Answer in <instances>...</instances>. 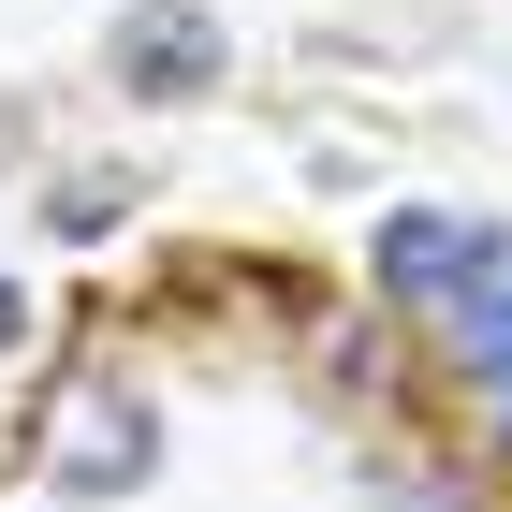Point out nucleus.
I'll list each match as a JSON object with an SVG mask.
<instances>
[{
    "label": "nucleus",
    "mask_w": 512,
    "mask_h": 512,
    "mask_svg": "<svg viewBox=\"0 0 512 512\" xmlns=\"http://www.w3.org/2000/svg\"><path fill=\"white\" fill-rule=\"evenodd\" d=\"M118 88H132V103L220 88V15H205V0H132V15H118Z\"/></svg>",
    "instance_id": "2"
},
{
    "label": "nucleus",
    "mask_w": 512,
    "mask_h": 512,
    "mask_svg": "<svg viewBox=\"0 0 512 512\" xmlns=\"http://www.w3.org/2000/svg\"><path fill=\"white\" fill-rule=\"evenodd\" d=\"M512 249L483 235V220H381V293H410V308H469V293H498Z\"/></svg>",
    "instance_id": "3"
},
{
    "label": "nucleus",
    "mask_w": 512,
    "mask_h": 512,
    "mask_svg": "<svg viewBox=\"0 0 512 512\" xmlns=\"http://www.w3.org/2000/svg\"><path fill=\"white\" fill-rule=\"evenodd\" d=\"M44 469L74 483V498H132V483L161 469V425H147V395H118V381H88L74 410H59V439H44Z\"/></svg>",
    "instance_id": "1"
},
{
    "label": "nucleus",
    "mask_w": 512,
    "mask_h": 512,
    "mask_svg": "<svg viewBox=\"0 0 512 512\" xmlns=\"http://www.w3.org/2000/svg\"><path fill=\"white\" fill-rule=\"evenodd\" d=\"M366 512H454V498H439V483H381Z\"/></svg>",
    "instance_id": "5"
},
{
    "label": "nucleus",
    "mask_w": 512,
    "mask_h": 512,
    "mask_svg": "<svg viewBox=\"0 0 512 512\" xmlns=\"http://www.w3.org/2000/svg\"><path fill=\"white\" fill-rule=\"evenodd\" d=\"M0 352H15V278H0Z\"/></svg>",
    "instance_id": "6"
},
{
    "label": "nucleus",
    "mask_w": 512,
    "mask_h": 512,
    "mask_svg": "<svg viewBox=\"0 0 512 512\" xmlns=\"http://www.w3.org/2000/svg\"><path fill=\"white\" fill-rule=\"evenodd\" d=\"M469 366H512V293H469Z\"/></svg>",
    "instance_id": "4"
}]
</instances>
